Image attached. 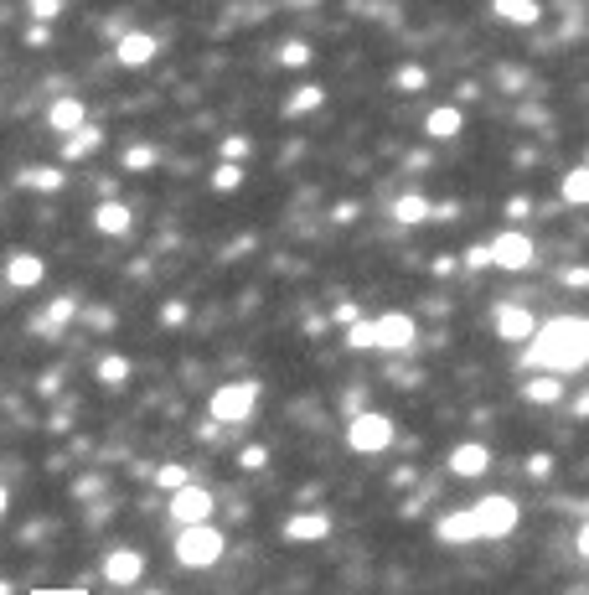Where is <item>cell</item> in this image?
Masks as SVG:
<instances>
[{"instance_id":"23","label":"cell","mask_w":589,"mask_h":595,"mask_svg":"<svg viewBox=\"0 0 589 595\" xmlns=\"http://www.w3.org/2000/svg\"><path fill=\"white\" fill-rule=\"evenodd\" d=\"M558 192H564L569 207H589V166H574V171L564 176V187H558Z\"/></svg>"},{"instance_id":"41","label":"cell","mask_w":589,"mask_h":595,"mask_svg":"<svg viewBox=\"0 0 589 595\" xmlns=\"http://www.w3.org/2000/svg\"><path fill=\"white\" fill-rule=\"evenodd\" d=\"M564 285H589V270H569V275H564Z\"/></svg>"},{"instance_id":"10","label":"cell","mask_w":589,"mask_h":595,"mask_svg":"<svg viewBox=\"0 0 589 595\" xmlns=\"http://www.w3.org/2000/svg\"><path fill=\"white\" fill-rule=\"evenodd\" d=\"M486 466H491V451H486L481 440L455 445V451H450V471L460 476V482H476V476H486Z\"/></svg>"},{"instance_id":"26","label":"cell","mask_w":589,"mask_h":595,"mask_svg":"<svg viewBox=\"0 0 589 595\" xmlns=\"http://www.w3.org/2000/svg\"><path fill=\"white\" fill-rule=\"evenodd\" d=\"M321 99H326L321 88H300V94H290V99H285V114H316V109H321Z\"/></svg>"},{"instance_id":"32","label":"cell","mask_w":589,"mask_h":595,"mask_svg":"<svg viewBox=\"0 0 589 595\" xmlns=\"http://www.w3.org/2000/svg\"><path fill=\"white\" fill-rule=\"evenodd\" d=\"M238 466H243V471H259V466H269V451H264V445H243Z\"/></svg>"},{"instance_id":"12","label":"cell","mask_w":589,"mask_h":595,"mask_svg":"<svg viewBox=\"0 0 589 595\" xmlns=\"http://www.w3.org/2000/svg\"><path fill=\"white\" fill-rule=\"evenodd\" d=\"M155 52H161V42H155L150 32H124V37H119V47H114V57H119L124 68H145Z\"/></svg>"},{"instance_id":"38","label":"cell","mask_w":589,"mask_h":595,"mask_svg":"<svg viewBox=\"0 0 589 595\" xmlns=\"http://www.w3.org/2000/svg\"><path fill=\"white\" fill-rule=\"evenodd\" d=\"M574 549H579V559H589V523H579V533H574Z\"/></svg>"},{"instance_id":"15","label":"cell","mask_w":589,"mask_h":595,"mask_svg":"<svg viewBox=\"0 0 589 595\" xmlns=\"http://www.w3.org/2000/svg\"><path fill=\"white\" fill-rule=\"evenodd\" d=\"M42 275H47L42 254H11V259H6V280H11L16 290H31V285H42Z\"/></svg>"},{"instance_id":"17","label":"cell","mask_w":589,"mask_h":595,"mask_svg":"<svg viewBox=\"0 0 589 595\" xmlns=\"http://www.w3.org/2000/svg\"><path fill=\"white\" fill-rule=\"evenodd\" d=\"M491 16H502L507 26H538L543 6L538 0H491Z\"/></svg>"},{"instance_id":"42","label":"cell","mask_w":589,"mask_h":595,"mask_svg":"<svg viewBox=\"0 0 589 595\" xmlns=\"http://www.w3.org/2000/svg\"><path fill=\"white\" fill-rule=\"evenodd\" d=\"M0 518H6V487H0Z\"/></svg>"},{"instance_id":"25","label":"cell","mask_w":589,"mask_h":595,"mask_svg":"<svg viewBox=\"0 0 589 595\" xmlns=\"http://www.w3.org/2000/svg\"><path fill=\"white\" fill-rule=\"evenodd\" d=\"M130 378V357H119V352H109L104 363H99V383H109V389H119V383Z\"/></svg>"},{"instance_id":"22","label":"cell","mask_w":589,"mask_h":595,"mask_svg":"<svg viewBox=\"0 0 589 595\" xmlns=\"http://www.w3.org/2000/svg\"><path fill=\"white\" fill-rule=\"evenodd\" d=\"M522 399L527 404H558V399H564V383H558V373H538V378H527Z\"/></svg>"},{"instance_id":"16","label":"cell","mask_w":589,"mask_h":595,"mask_svg":"<svg viewBox=\"0 0 589 595\" xmlns=\"http://www.w3.org/2000/svg\"><path fill=\"white\" fill-rule=\"evenodd\" d=\"M434 533H440V544H476V518H471V508L445 513Z\"/></svg>"},{"instance_id":"21","label":"cell","mask_w":589,"mask_h":595,"mask_svg":"<svg viewBox=\"0 0 589 595\" xmlns=\"http://www.w3.org/2000/svg\"><path fill=\"white\" fill-rule=\"evenodd\" d=\"M429 197H419V192H403L398 202H393V218L403 223V228H419V223H429Z\"/></svg>"},{"instance_id":"6","label":"cell","mask_w":589,"mask_h":595,"mask_svg":"<svg viewBox=\"0 0 589 595\" xmlns=\"http://www.w3.org/2000/svg\"><path fill=\"white\" fill-rule=\"evenodd\" d=\"M486 249H491V270H507V275H522L527 264H533V254H538V249H533V238H527L522 228L496 233Z\"/></svg>"},{"instance_id":"1","label":"cell","mask_w":589,"mask_h":595,"mask_svg":"<svg viewBox=\"0 0 589 595\" xmlns=\"http://www.w3.org/2000/svg\"><path fill=\"white\" fill-rule=\"evenodd\" d=\"M522 368H538V373H579L589 368V332L579 316H558L548 326H538L527 337V352H522Z\"/></svg>"},{"instance_id":"7","label":"cell","mask_w":589,"mask_h":595,"mask_svg":"<svg viewBox=\"0 0 589 595\" xmlns=\"http://www.w3.org/2000/svg\"><path fill=\"white\" fill-rule=\"evenodd\" d=\"M372 337H378V352H414V342H419V326H414V316L388 311V316H378V321H372Z\"/></svg>"},{"instance_id":"24","label":"cell","mask_w":589,"mask_h":595,"mask_svg":"<svg viewBox=\"0 0 589 595\" xmlns=\"http://www.w3.org/2000/svg\"><path fill=\"white\" fill-rule=\"evenodd\" d=\"M21 187H31V192H57V187H62V171H57V166H31V171H21Z\"/></svg>"},{"instance_id":"11","label":"cell","mask_w":589,"mask_h":595,"mask_svg":"<svg viewBox=\"0 0 589 595\" xmlns=\"http://www.w3.org/2000/svg\"><path fill=\"white\" fill-rule=\"evenodd\" d=\"M538 332V321L527 306H496V337H507V342H527Z\"/></svg>"},{"instance_id":"34","label":"cell","mask_w":589,"mask_h":595,"mask_svg":"<svg viewBox=\"0 0 589 595\" xmlns=\"http://www.w3.org/2000/svg\"><path fill=\"white\" fill-rule=\"evenodd\" d=\"M243 156H248V140H243V135H228V140H223V161H233V166H238Z\"/></svg>"},{"instance_id":"43","label":"cell","mask_w":589,"mask_h":595,"mask_svg":"<svg viewBox=\"0 0 589 595\" xmlns=\"http://www.w3.org/2000/svg\"><path fill=\"white\" fill-rule=\"evenodd\" d=\"M584 332H589V316H584Z\"/></svg>"},{"instance_id":"13","label":"cell","mask_w":589,"mask_h":595,"mask_svg":"<svg viewBox=\"0 0 589 595\" xmlns=\"http://www.w3.org/2000/svg\"><path fill=\"white\" fill-rule=\"evenodd\" d=\"M331 533V513H295V518H285V539L290 544H316V539H326Z\"/></svg>"},{"instance_id":"2","label":"cell","mask_w":589,"mask_h":595,"mask_svg":"<svg viewBox=\"0 0 589 595\" xmlns=\"http://www.w3.org/2000/svg\"><path fill=\"white\" fill-rule=\"evenodd\" d=\"M223 554H228V539H223V528H212V523H192V528L176 533V559L186 570H212Z\"/></svg>"},{"instance_id":"31","label":"cell","mask_w":589,"mask_h":595,"mask_svg":"<svg viewBox=\"0 0 589 595\" xmlns=\"http://www.w3.org/2000/svg\"><path fill=\"white\" fill-rule=\"evenodd\" d=\"M124 166H130V171L155 166V145H130V151H124Z\"/></svg>"},{"instance_id":"39","label":"cell","mask_w":589,"mask_h":595,"mask_svg":"<svg viewBox=\"0 0 589 595\" xmlns=\"http://www.w3.org/2000/svg\"><path fill=\"white\" fill-rule=\"evenodd\" d=\"M336 321H347V326H352V321H362V311H357V306H336Z\"/></svg>"},{"instance_id":"28","label":"cell","mask_w":589,"mask_h":595,"mask_svg":"<svg viewBox=\"0 0 589 595\" xmlns=\"http://www.w3.org/2000/svg\"><path fill=\"white\" fill-rule=\"evenodd\" d=\"M78 316V301H68V295H62V301H52L47 306V321H42V332H57L62 321H73Z\"/></svg>"},{"instance_id":"29","label":"cell","mask_w":589,"mask_h":595,"mask_svg":"<svg viewBox=\"0 0 589 595\" xmlns=\"http://www.w3.org/2000/svg\"><path fill=\"white\" fill-rule=\"evenodd\" d=\"M212 187H217V192H238V187H243V166L223 161V166L212 171Z\"/></svg>"},{"instance_id":"3","label":"cell","mask_w":589,"mask_h":595,"mask_svg":"<svg viewBox=\"0 0 589 595\" xmlns=\"http://www.w3.org/2000/svg\"><path fill=\"white\" fill-rule=\"evenodd\" d=\"M259 404V383H223V389H212L207 399V414H212V425H248V414H254Z\"/></svg>"},{"instance_id":"5","label":"cell","mask_w":589,"mask_h":595,"mask_svg":"<svg viewBox=\"0 0 589 595\" xmlns=\"http://www.w3.org/2000/svg\"><path fill=\"white\" fill-rule=\"evenodd\" d=\"M471 518H476V539H507V533L517 528V518H522V508L512 497H481L476 508H471Z\"/></svg>"},{"instance_id":"18","label":"cell","mask_w":589,"mask_h":595,"mask_svg":"<svg viewBox=\"0 0 589 595\" xmlns=\"http://www.w3.org/2000/svg\"><path fill=\"white\" fill-rule=\"evenodd\" d=\"M130 207H124V202H99V207H93V228H99V233H109V238H124V233H130Z\"/></svg>"},{"instance_id":"14","label":"cell","mask_w":589,"mask_h":595,"mask_svg":"<svg viewBox=\"0 0 589 595\" xmlns=\"http://www.w3.org/2000/svg\"><path fill=\"white\" fill-rule=\"evenodd\" d=\"M47 125H52L57 135H78V130L88 125V104H83V99H57V104L47 109Z\"/></svg>"},{"instance_id":"20","label":"cell","mask_w":589,"mask_h":595,"mask_svg":"<svg viewBox=\"0 0 589 595\" xmlns=\"http://www.w3.org/2000/svg\"><path fill=\"white\" fill-rule=\"evenodd\" d=\"M99 145H104V130H99V125H83L78 135L62 140V161H83V156L99 151Z\"/></svg>"},{"instance_id":"40","label":"cell","mask_w":589,"mask_h":595,"mask_svg":"<svg viewBox=\"0 0 589 595\" xmlns=\"http://www.w3.org/2000/svg\"><path fill=\"white\" fill-rule=\"evenodd\" d=\"M186 321V306H166V326H181Z\"/></svg>"},{"instance_id":"4","label":"cell","mask_w":589,"mask_h":595,"mask_svg":"<svg viewBox=\"0 0 589 595\" xmlns=\"http://www.w3.org/2000/svg\"><path fill=\"white\" fill-rule=\"evenodd\" d=\"M393 440H398V430H393L388 414H372V409L352 414V425H347V445H352L357 456H378V451H388Z\"/></svg>"},{"instance_id":"19","label":"cell","mask_w":589,"mask_h":595,"mask_svg":"<svg viewBox=\"0 0 589 595\" xmlns=\"http://www.w3.org/2000/svg\"><path fill=\"white\" fill-rule=\"evenodd\" d=\"M460 125H465V114H460L455 104H440V109H429L424 135H429V140H455V135H460Z\"/></svg>"},{"instance_id":"8","label":"cell","mask_w":589,"mask_h":595,"mask_svg":"<svg viewBox=\"0 0 589 595\" xmlns=\"http://www.w3.org/2000/svg\"><path fill=\"white\" fill-rule=\"evenodd\" d=\"M171 518H176L181 528H192V523H212V492L186 482L181 492H171Z\"/></svg>"},{"instance_id":"37","label":"cell","mask_w":589,"mask_h":595,"mask_svg":"<svg viewBox=\"0 0 589 595\" xmlns=\"http://www.w3.org/2000/svg\"><path fill=\"white\" fill-rule=\"evenodd\" d=\"M62 11V0H31V16H37V21H52Z\"/></svg>"},{"instance_id":"9","label":"cell","mask_w":589,"mask_h":595,"mask_svg":"<svg viewBox=\"0 0 589 595\" xmlns=\"http://www.w3.org/2000/svg\"><path fill=\"white\" fill-rule=\"evenodd\" d=\"M140 575H145V554H140V549H114V554L104 559V580H109L114 590L135 585Z\"/></svg>"},{"instance_id":"30","label":"cell","mask_w":589,"mask_h":595,"mask_svg":"<svg viewBox=\"0 0 589 595\" xmlns=\"http://www.w3.org/2000/svg\"><path fill=\"white\" fill-rule=\"evenodd\" d=\"M429 83V73L419 68V63H409V68H398V88H403V94H419V88Z\"/></svg>"},{"instance_id":"36","label":"cell","mask_w":589,"mask_h":595,"mask_svg":"<svg viewBox=\"0 0 589 595\" xmlns=\"http://www.w3.org/2000/svg\"><path fill=\"white\" fill-rule=\"evenodd\" d=\"M465 264H471V270H491V249H486V244L465 249Z\"/></svg>"},{"instance_id":"27","label":"cell","mask_w":589,"mask_h":595,"mask_svg":"<svg viewBox=\"0 0 589 595\" xmlns=\"http://www.w3.org/2000/svg\"><path fill=\"white\" fill-rule=\"evenodd\" d=\"M347 347H352V352H378V337H372V321H352V326H347Z\"/></svg>"},{"instance_id":"33","label":"cell","mask_w":589,"mask_h":595,"mask_svg":"<svg viewBox=\"0 0 589 595\" xmlns=\"http://www.w3.org/2000/svg\"><path fill=\"white\" fill-rule=\"evenodd\" d=\"M155 482L171 487V492H181V487H186V466H161V471H155Z\"/></svg>"},{"instance_id":"35","label":"cell","mask_w":589,"mask_h":595,"mask_svg":"<svg viewBox=\"0 0 589 595\" xmlns=\"http://www.w3.org/2000/svg\"><path fill=\"white\" fill-rule=\"evenodd\" d=\"M279 57H285V63H290V68H305V63H310V52H305V42H285V52H279Z\"/></svg>"}]
</instances>
